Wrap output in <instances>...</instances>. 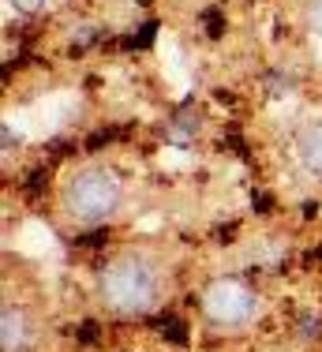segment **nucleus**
<instances>
[{
  "instance_id": "obj_6",
  "label": "nucleus",
  "mask_w": 322,
  "mask_h": 352,
  "mask_svg": "<svg viewBox=\"0 0 322 352\" xmlns=\"http://www.w3.org/2000/svg\"><path fill=\"white\" fill-rule=\"evenodd\" d=\"M308 23H311V30H315V34H322V0H315V4H311Z\"/></svg>"
},
{
  "instance_id": "obj_7",
  "label": "nucleus",
  "mask_w": 322,
  "mask_h": 352,
  "mask_svg": "<svg viewBox=\"0 0 322 352\" xmlns=\"http://www.w3.org/2000/svg\"><path fill=\"white\" fill-rule=\"evenodd\" d=\"M15 8H19V12H41V8H45V0H12Z\"/></svg>"
},
{
  "instance_id": "obj_3",
  "label": "nucleus",
  "mask_w": 322,
  "mask_h": 352,
  "mask_svg": "<svg viewBox=\"0 0 322 352\" xmlns=\"http://www.w3.org/2000/svg\"><path fill=\"white\" fill-rule=\"evenodd\" d=\"M202 311L217 326H240L255 315V292L236 278H217L202 292Z\"/></svg>"
},
{
  "instance_id": "obj_4",
  "label": "nucleus",
  "mask_w": 322,
  "mask_h": 352,
  "mask_svg": "<svg viewBox=\"0 0 322 352\" xmlns=\"http://www.w3.org/2000/svg\"><path fill=\"white\" fill-rule=\"evenodd\" d=\"M296 154H300L303 169L322 176V120L308 124V128L300 131V139H296Z\"/></svg>"
},
{
  "instance_id": "obj_1",
  "label": "nucleus",
  "mask_w": 322,
  "mask_h": 352,
  "mask_svg": "<svg viewBox=\"0 0 322 352\" xmlns=\"http://www.w3.org/2000/svg\"><path fill=\"white\" fill-rule=\"evenodd\" d=\"M161 292V274L139 251H124V255L109 258L98 274V296L113 315H142L154 307Z\"/></svg>"
},
{
  "instance_id": "obj_5",
  "label": "nucleus",
  "mask_w": 322,
  "mask_h": 352,
  "mask_svg": "<svg viewBox=\"0 0 322 352\" xmlns=\"http://www.w3.org/2000/svg\"><path fill=\"white\" fill-rule=\"evenodd\" d=\"M0 345L4 352H19L27 345V315L19 307H4V330H0Z\"/></svg>"
},
{
  "instance_id": "obj_8",
  "label": "nucleus",
  "mask_w": 322,
  "mask_h": 352,
  "mask_svg": "<svg viewBox=\"0 0 322 352\" xmlns=\"http://www.w3.org/2000/svg\"><path fill=\"white\" fill-rule=\"evenodd\" d=\"M161 330H165V333H169V338H173V341H184V326H180V322H173V318H169V322L161 326Z\"/></svg>"
},
{
  "instance_id": "obj_2",
  "label": "nucleus",
  "mask_w": 322,
  "mask_h": 352,
  "mask_svg": "<svg viewBox=\"0 0 322 352\" xmlns=\"http://www.w3.org/2000/svg\"><path fill=\"white\" fill-rule=\"evenodd\" d=\"M124 199V184L109 165H90V169H79L67 180L64 188V206L75 221H87V225H98L105 217L116 214Z\"/></svg>"
}]
</instances>
